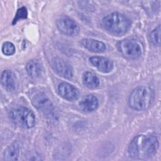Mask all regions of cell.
Listing matches in <instances>:
<instances>
[{"instance_id": "cell-1", "label": "cell", "mask_w": 161, "mask_h": 161, "mask_svg": "<svg viewBox=\"0 0 161 161\" xmlns=\"http://www.w3.org/2000/svg\"><path fill=\"white\" fill-rule=\"evenodd\" d=\"M158 145V139L154 135H137L129 145L128 155L134 159L147 158L156 153Z\"/></svg>"}, {"instance_id": "cell-2", "label": "cell", "mask_w": 161, "mask_h": 161, "mask_svg": "<svg viewBox=\"0 0 161 161\" xmlns=\"http://www.w3.org/2000/svg\"><path fill=\"white\" fill-rule=\"evenodd\" d=\"M154 97L153 91L148 86H138L130 94L128 104L131 108L136 111L148 109Z\"/></svg>"}, {"instance_id": "cell-3", "label": "cell", "mask_w": 161, "mask_h": 161, "mask_svg": "<svg viewBox=\"0 0 161 161\" xmlns=\"http://www.w3.org/2000/svg\"><path fill=\"white\" fill-rule=\"evenodd\" d=\"M102 25L109 32L114 35H121L129 30L131 22L124 14L115 12L104 16Z\"/></svg>"}, {"instance_id": "cell-4", "label": "cell", "mask_w": 161, "mask_h": 161, "mask_svg": "<svg viewBox=\"0 0 161 161\" xmlns=\"http://www.w3.org/2000/svg\"><path fill=\"white\" fill-rule=\"evenodd\" d=\"M10 118L16 125L24 128H32L35 124V117L33 112L23 106L12 109Z\"/></svg>"}, {"instance_id": "cell-5", "label": "cell", "mask_w": 161, "mask_h": 161, "mask_svg": "<svg viewBox=\"0 0 161 161\" xmlns=\"http://www.w3.org/2000/svg\"><path fill=\"white\" fill-rule=\"evenodd\" d=\"M119 52L126 58L135 59L142 54V48L140 45L132 39H124L117 45Z\"/></svg>"}, {"instance_id": "cell-6", "label": "cell", "mask_w": 161, "mask_h": 161, "mask_svg": "<svg viewBox=\"0 0 161 161\" xmlns=\"http://www.w3.org/2000/svg\"><path fill=\"white\" fill-rule=\"evenodd\" d=\"M57 26L61 32L67 35L74 36L79 31V28L75 22L67 16L64 15L58 18L57 20Z\"/></svg>"}, {"instance_id": "cell-7", "label": "cell", "mask_w": 161, "mask_h": 161, "mask_svg": "<svg viewBox=\"0 0 161 161\" xmlns=\"http://www.w3.org/2000/svg\"><path fill=\"white\" fill-rule=\"evenodd\" d=\"M32 103L39 111L47 115L52 114L54 107L50 100L43 93L36 94L32 99Z\"/></svg>"}, {"instance_id": "cell-8", "label": "cell", "mask_w": 161, "mask_h": 161, "mask_svg": "<svg viewBox=\"0 0 161 161\" xmlns=\"http://www.w3.org/2000/svg\"><path fill=\"white\" fill-rule=\"evenodd\" d=\"M53 70L61 77L70 79L72 77L73 72L71 66L62 58L55 57L51 61Z\"/></svg>"}, {"instance_id": "cell-9", "label": "cell", "mask_w": 161, "mask_h": 161, "mask_svg": "<svg viewBox=\"0 0 161 161\" xmlns=\"http://www.w3.org/2000/svg\"><path fill=\"white\" fill-rule=\"evenodd\" d=\"M59 94L65 99L72 101L77 99L79 93L77 88L67 82H62L58 86Z\"/></svg>"}, {"instance_id": "cell-10", "label": "cell", "mask_w": 161, "mask_h": 161, "mask_svg": "<svg viewBox=\"0 0 161 161\" xmlns=\"http://www.w3.org/2000/svg\"><path fill=\"white\" fill-rule=\"evenodd\" d=\"M90 62L99 71L103 73L110 72L113 69V64L109 59L103 57H92Z\"/></svg>"}, {"instance_id": "cell-11", "label": "cell", "mask_w": 161, "mask_h": 161, "mask_svg": "<svg viewBox=\"0 0 161 161\" xmlns=\"http://www.w3.org/2000/svg\"><path fill=\"white\" fill-rule=\"evenodd\" d=\"M81 43L85 48L93 52L101 53L106 49V46L103 42L92 38L82 39Z\"/></svg>"}, {"instance_id": "cell-12", "label": "cell", "mask_w": 161, "mask_h": 161, "mask_svg": "<svg viewBox=\"0 0 161 161\" xmlns=\"http://www.w3.org/2000/svg\"><path fill=\"white\" fill-rule=\"evenodd\" d=\"M98 105V99L93 95H87L84 96L79 103L80 109L86 112L93 111L97 108Z\"/></svg>"}, {"instance_id": "cell-13", "label": "cell", "mask_w": 161, "mask_h": 161, "mask_svg": "<svg viewBox=\"0 0 161 161\" xmlns=\"http://www.w3.org/2000/svg\"><path fill=\"white\" fill-rule=\"evenodd\" d=\"M1 83L8 91H13L16 89V82L14 74L9 70H4L1 74Z\"/></svg>"}, {"instance_id": "cell-14", "label": "cell", "mask_w": 161, "mask_h": 161, "mask_svg": "<svg viewBox=\"0 0 161 161\" xmlns=\"http://www.w3.org/2000/svg\"><path fill=\"white\" fill-rule=\"evenodd\" d=\"M19 145L15 141L12 143L4 152V160H16L19 154Z\"/></svg>"}, {"instance_id": "cell-15", "label": "cell", "mask_w": 161, "mask_h": 161, "mask_svg": "<svg viewBox=\"0 0 161 161\" xmlns=\"http://www.w3.org/2000/svg\"><path fill=\"white\" fill-rule=\"evenodd\" d=\"M26 69L29 75L33 79L39 77L42 72V67L40 63L36 60H30L27 64Z\"/></svg>"}, {"instance_id": "cell-16", "label": "cell", "mask_w": 161, "mask_h": 161, "mask_svg": "<svg viewBox=\"0 0 161 161\" xmlns=\"http://www.w3.org/2000/svg\"><path fill=\"white\" fill-rule=\"evenodd\" d=\"M82 82L84 86L88 88H96L99 84L97 77L91 72H86L82 75Z\"/></svg>"}, {"instance_id": "cell-17", "label": "cell", "mask_w": 161, "mask_h": 161, "mask_svg": "<svg viewBox=\"0 0 161 161\" xmlns=\"http://www.w3.org/2000/svg\"><path fill=\"white\" fill-rule=\"evenodd\" d=\"M150 41L154 45L159 46L160 43V26L158 25L150 35Z\"/></svg>"}, {"instance_id": "cell-18", "label": "cell", "mask_w": 161, "mask_h": 161, "mask_svg": "<svg viewBox=\"0 0 161 161\" xmlns=\"http://www.w3.org/2000/svg\"><path fill=\"white\" fill-rule=\"evenodd\" d=\"M2 52L6 55H12L15 53V47L11 42H4L2 46Z\"/></svg>"}, {"instance_id": "cell-19", "label": "cell", "mask_w": 161, "mask_h": 161, "mask_svg": "<svg viewBox=\"0 0 161 161\" xmlns=\"http://www.w3.org/2000/svg\"><path fill=\"white\" fill-rule=\"evenodd\" d=\"M28 15L27 10L25 7H21L19 8L16 12V14L15 15L13 21V25L15 24L19 19H25L26 18Z\"/></svg>"}]
</instances>
